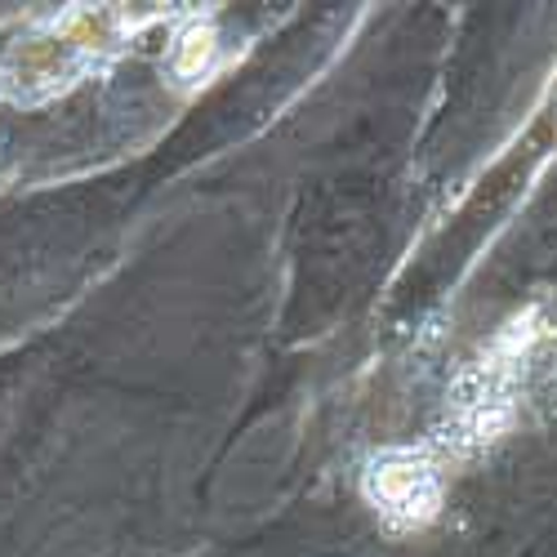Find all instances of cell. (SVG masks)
<instances>
[{
    "label": "cell",
    "mask_w": 557,
    "mask_h": 557,
    "mask_svg": "<svg viewBox=\"0 0 557 557\" xmlns=\"http://www.w3.org/2000/svg\"><path fill=\"white\" fill-rule=\"evenodd\" d=\"M370 508L397 531H420L442 508V473L420 450H384L361 478Z\"/></svg>",
    "instance_id": "cell-1"
},
{
    "label": "cell",
    "mask_w": 557,
    "mask_h": 557,
    "mask_svg": "<svg viewBox=\"0 0 557 557\" xmlns=\"http://www.w3.org/2000/svg\"><path fill=\"white\" fill-rule=\"evenodd\" d=\"M206 59H210V27H193L188 36H183V50H178V72L188 76V72H197Z\"/></svg>",
    "instance_id": "cell-2"
}]
</instances>
